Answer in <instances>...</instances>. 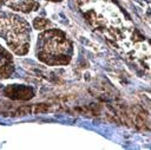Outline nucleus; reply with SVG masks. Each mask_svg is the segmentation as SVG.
<instances>
[{
  "label": "nucleus",
  "mask_w": 151,
  "mask_h": 150,
  "mask_svg": "<svg viewBox=\"0 0 151 150\" xmlns=\"http://www.w3.org/2000/svg\"><path fill=\"white\" fill-rule=\"evenodd\" d=\"M72 52L71 41L60 30H45L38 37L37 57L46 65H67L71 61Z\"/></svg>",
  "instance_id": "f257e3e1"
},
{
  "label": "nucleus",
  "mask_w": 151,
  "mask_h": 150,
  "mask_svg": "<svg viewBox=\"0 0 151 150\" xmlns=\"http://www.w3.org/2000/svg\"><path fill=\"white\" fill-rule=\"evenodd\" d=\"M0 38L13 53L25 56L31 45V26L22 17L0 11Z\"/></svg>",
  "instance_id": "f03ea898"
},
{
  "label": "nucleus",
  "mask_w": 151,
  "mask_h": 150,
  "mask_svg": "<svg viewBox=\"0 0 151 150\" xmlns=\"http://www.w3.org/2000/svg\"><path fill=\"white\" fill-rule=\"evenodd\" d=\"M0 5L8 7L15 12L29 13L39 7L38 0H0Z\"/></svg>",
  "instance_id": "7ed1b4c3"
},
{
  "label": "nucleus",
  "mask_w": 151,
  "mask_h": 150,
  "mask_svg": "<svg viewBox=\"0 0 151 150\" xmlns=\"http://www.w3.org/2000/svg\"><path fill=\"white\" fill-rule=\"evenodd\" d=\"M13 71L14 65L11 53L0 46V78H8Z\"/></svg>",
  "instance_id": "20e7f679"
},
{
  "label": "nucleus",
  "mask_w": 151,
  "mask_h": 150,
  "mask_svg": "<svg viewBox=\"0 0 151 150\" xmlns=\"http://www.w3.org/2000/svg\"><path fill=\"white\" fill-rule=\"evenodd\" d=\"M12 89H14L15 92L11 90V93L8 97L14 98V96H18L17 98H21V99H29L33 97V91L26 86H13Z\"/></svg>",
  "instance_id": "39448f33"
},
{
  "label": "nucleus",
  "mask_w": 151,
  "mask_h": 150,
  "mask_svg": "<svg viewBox=\"0 0 151 150\" xmlns=\"http://www.w3.org/2000/svg\"><path fill=\"white\" fill-rule=\"evenodd\" d=\"M50 26V21L42 18H35L33 20V27L38 31H45Z\"/></svg>",
  "instance_id": "423d86ee"
},
{
  "label": "nucleus",
  "mask_w": 151,
  "mask_h": 150,
  "mask_svg": "<svg viewBox=\"0 0 151 150\" xmlns=\"http://www.w3.org/2000/svg\"><path fill=\"white\" fill-rule=\"evenodd\" d=\"M47 1H52V2H60L63 0H47Z\"/></svg>",
  "instance_id": "0eeeda50"
}]
</instances>
